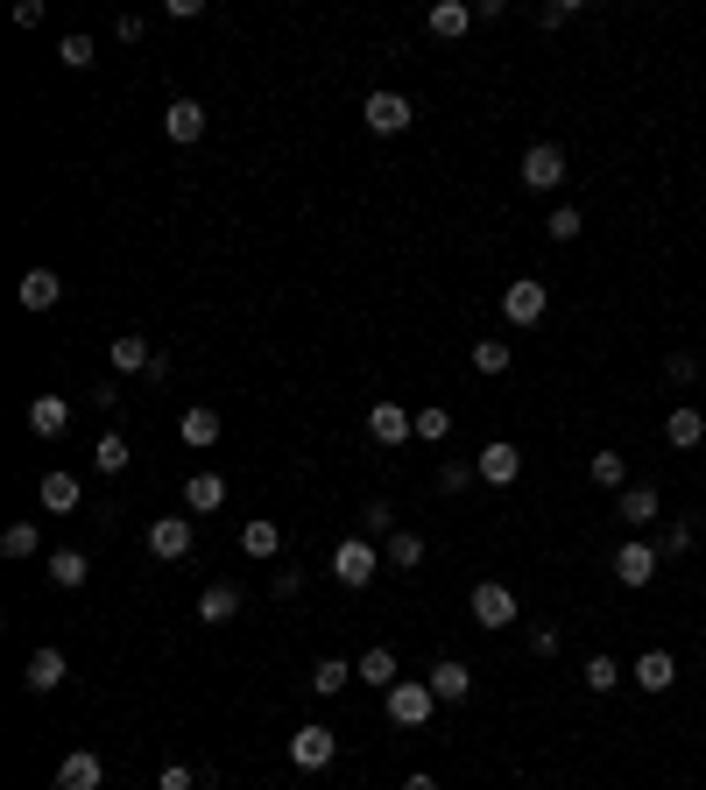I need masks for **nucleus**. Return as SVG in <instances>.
Here are the masks:
<instances>
[{
	"label": "nucleus",
	"instance_id": "nucleus-1",
	"mask_svg": "<svg viewBox=\"0 0 706 790\" xmlns=\"http://www.w3.org/2000/svg\"><path fill=\"white\" fill-rule=\"evenodd\" d=\"M381 699H389V720H396V727H424L431 706H438V691H431L424 678H396Z\"/></svg>",
	"mask_w": 706,
	"mask_h": 790
},
{
	"label": "nucleus",
	"instance_id": "nucleus-2",
	"mask_svg": "<svg viewBox=\"0 0 706 790\" xmlns=\"http://www.w3.org/2000/svg\"><path fill=\"white\" fill-rule=\"evenodd\" d=\"M375 572H381V551L368 544V536H347V544L332 551V579L339 586H368Z\"/></svg>",
	"mask_w": 706,
	"mask_h": 790
},
{
	"label": "nucleus",
	"instance_id": "nucleus-3",
	"mask_svg": "<svg viewBox=\"0 0 706 790\" xmlns=\"http://www.w3.org/2000/svg\"><path fill=\"white\" fill-rule=\"evenodd\" d=\"M544 311H551V283L523 276V283H509V290H502V318L509 325H538Z\"/></svg>",
	"mask_w": 706,
	"mask_h": 790
},
{
	"label": "nucleus",
	"instance_id": "nucleus-4",
	"mask_svg": "<svg viewBox=\"0 0 706 790\" xmlns=\"http://www.w3.org/2000/svg\"><path fill=\"white\" fill-rule=\"evenodd\" d=\"M332 756H339V735H332V727H297V735H290V762L311 769V777H318V769H332Z\"/></svg>",
	"mask_w": 706,
	"mask_h": 790
},
{
	"label": "nucleus",
	"instance_id": "nucleus-5",
	"mask_svg": "<svg viewBox=\"0 0 706 790\" xmlns=\"http://www.w3.org/2000/svg\"><path fill=\"white\" fill-rule=\"evenodd\" d=\"M657 565H664V551H657V544H643V536H628V544L615 551V579H622V586H651V579H657Z\"/></svg>",
	"mask_w": 706,
	"mask_h": 790
},
{
	"label": "nucleus",
	"instance_id": "nucleus-6",
	"mask_svg": "<svg viewBox=\"0 0 706 790\" xmlns=\"http://www.w3.org/2000/svg\"><path fill=\"white\" fill-rule=\"evenodd\" d=\"M360 121H368L375 134H403L417 121V106L403 100V92H368V106H360Z\"/></svg>",
	"mask_w": 706,
	"mask_h": 790
},
{
	"label": "nucleus",
	"instance_id": "nucleus-7",
	"mask_svg": "<svg viewBox=\"0 0 706 790\" xmlns=\"http://www.w3.org/2000/svg\"><path fill=\"white\" fill-rule=\"evenodd\" d=\"M523 184H530V191H559V184H565V148H559V142L523 148Z\"/></svg>",
	"mask_w": 706,
	"mask_h": 790
},
{
	"label": "nucleus",
	"instance_id": "nucleus-8",
	"mask_svg": "<svg viewBox=\"0 0 706 790\" xmlns=\"http://www.w3.org/2000/svg\"><path fill=\"white\" fill-rule=\"evenodd\" d=\"M473 622H481V628H509V622H516V593H509L502 579H481V586H473Z\"/></svg>",
	"mask_w": 706,
	"mask_h": 790
},
{
	"label": "nucleus",
	"instance_id": "nucleus-9",
	"mask_svg": "<svg viewBox=\"0 0 706 790\" xmlns=\"http://www.w3.org/2000/svg\"><path fill=\"white\" fill-rule=\"evenodd\" d=\"M149 557H170V565L191 557V515H156L149 523Z\"/></svg>",
	"mask_w": 706,
	"mask_h": 790
},
{
	"label": "nucleus",
	"instance_id": "nucleus-10",
	"mask_svg": "<svg viewBox=\"0 0 706 790\" xmlns=\"http://www.w3.org/2000/svg\"><path fill=\"white\" fill-rule=\"evenodd\" d=\"M368 438H375V445H410V438H417V431H410V410L381 396L375 410H368Z\"/></svg>",
	"mask_w": 706,
	"mask_h": 790
},
{
	"label": "nucleus",
	"instance_id": "nucleus-11",
	"mask_svg": "<svg viewBox=\"0 0 706 790\" xmlns=\"http://www.w3.org/2000/svg\"><path fill=\"white\" fill-rule=\"evenodd\" d=\"M473 473H481L488 488H509V480L523 473V452L509 445V438H494V445H481V459H473Z\"/></svg>",
	"mask_w": 706,
	"mask_h": 790
},
{
	"label": "nucleus",
	"instance_id": "nucleus-12",
	"mask_svg": "<svg viewBox=\"0 0 706 790\" xmlns=\"http://www.w3.org/2000/svg\"><path fill=\"white\" fill-rule=\"evenodd\" d=\"M106 783V762L92 756V748H79V756L57 762V790H100Z\"/></svg>",
	"mask_w": 706,
	"mask_h": 790
},
{
	"label": "nucleus",
	"instance_id": "nucleus-13",
	"mask_svg": "<svg viewBox=\"0 0 706 790\" xmlns=\"http://www.w3.org/2000/svg\"><path fill=\"white\" fill-rule=\"evenodd\" d=\"M64 670H71V664H64V649H35L29 670H22V685L35 691V699H50V691L64 685Z\"/></svg>",
	"mask_w": 706,
	"mask_h": 790
},
{
	"label": "nucleus",
	"instance_id": "nucleus-14",
	"mask_svg": "<svg viewBox=\"0 0 706 790\" xmlns=\"http://www.w3.org/2000/svg\"><path fill=\"white\" fill-rule=\"evenodd\" d=\"M106 353H113V368H121V375H149V368L163 360V353H156V346H149L142 332H121V339L106 346Z\"/></svg>",
	"mask_w": 706,
	"mask_h": 790
},
{
	"label": "nucleus",
	"instance_id": "nucleus-15",
	"mask_svg": "<svg viewBox=\"0 0 706 790\" xmlns=\"http://www.w3.org/2000/svg\"><path fill=\"white\" fill-rule=\"evenodd\" d=\"M615 509H622V523H628V530H651L657 515H664V501H657V488H643V480H636V488H622Z\"/></svg>",
	"mask_w": 706,
	"mask_h": 790
},
{
	"label": "nucleus",
	"instance_id": "nucleus-16",
	"mask_svg": "<svg viewBox=\"0 0 706 790\" xmlns=\"http://www.w3.org/2000/svg\"><path fill=\"white\" fill-rule=\"evenodd\" d=\"M699 438H706V417L693 410V402H678V410L664 417V445H672V452H693Z\"/></svg>",
	"mask_w": 706,
	"mask_h": 790
},
{
	"label": "nucleus",
	"instance_id": "nucleus-17",
	"mask_svg": "<svg viewBox=\"0 0 706 790\" xmlns=\"http://www.w3.org/2000/svg\"><path fill=\"white\" fill-rule=\"evenodd\" d=\"M14 297H22V311H50V304L64 297V276H57V268H29Z\"/></svg>",
	"mask_w": 706,
	"mask_h": 790
},
{
	"label": "nucleus",
	"instance_id": "nucleus-18",
	"mask_svg": "<svg viewBox=\"0 0 706 790\" xmlns=\"http://www.w3.org/2000/svg\"><path fill=\"white\" fill-rule=\"evenodd\" d=\"M29 431H35V438H64V431H71V402H64V396H35V402H29Z\"/></svg>",
	"mask_w": 706,
	"mask_h": 790
},
{
	"label": "nucleus",
	"instance_id": "nucleus-19",
	"mask_svg": "<svg viewBox=\"0 0 706 790\" xmlns=\"http://www.w3.org/2000/svg\"><path fill=\"white\" fill-rule=\"evenodd\" d=\"M184 509H191V515H219V509H226V480H219V473H191V480H184Z\"/></svg>",
	"mask_w": 706,
	"mask_h": 790
},
{
	"label": "nucleus",
	"instance_id": "nucleus-20",
	"mask_svg": "<svg viewBox=\"0 0 706 790\" xmlns=\"http://www.w3.org/2000/svg\"><path fill=\"white\" fill-rule=\"evenodd\" d=\"M424 685H431V691H438V699H446V706H452V699H467V691H473V670H467L460 657H438V664H431V678H424Z\"/></svg>",
	"mask_w": 706,
	"mask_h": 790
},
{
	"label": "nucleus",
	"instance_id": "nucleus-21",
	"mask_svg": "<svg viewBox=\"0 0 706 790\" xmlns=\"http://www.w3.org/2000/svg\"><path fill=\"white\" fill-rule=\"evenodd\" d=\"M177 438H184V445H219V410H213V402H191V410H184V423H177Z\"/></svg>",
	"mask_w": 706,
	"mask_h": 790
},
{
	"label": "nucleus",
	"instance_id": "nucleus-22",
	"mask_svg": "<svg viewBox=\"0 0 706 790\" xmlns=\"http://www.w3.org/2000/svg\"><path fill=\"white\" fill-rule=\"evenodd\" d=\"M163 134H170V142H198V134H205V106L198 100H170Z\"/></svg>",
	"mask_w": 706,
	"mask_h": 790
},
{
	"label": "nucleus",
	"instance_id": "nucleus-23",
	"mask_svg": "<svg viewBox=\"0 0 706 790\" xmlns=\"http://www.w3.org/2000/svg\"><path fill=\"white\" fill-rule=\"evenodd\" d=\"M636 685H643V691H672V685H678L672 649H643V657H636Z\"/></svg>",
	"mask_w": 706,
	"mask_h": 790
},
{
	"label": "nucleus",
	"instance_id": "nucleus-24",
	"mask_svg": "<svg viewBox=\"0 0 706 790\" xmlns=\"http://www.w3.org/2000/svg\"><path fill=\"white\" fill-rule=\"evenodd\" d=\"M234 614H241V586H226V579H213V586H205L198 593V622H234Z\"/></svg>",
	"mask_w": 706,
	"mask_h": 790
},
{
	"label": "nucleus",
	"instance_id": "nucleus-25",
	"mask_svg": "<svg viewBox=\"0 0 706 790\" xmlns=\"http://www.w3.org/2000/svg\"><path fill=\"white\" fill-rule=\"evenodd\" d=\"M43 515H79V473H43Z\"/></svg>",
	"mask_w": 706,
	"mask_h": 790
},
{
	"label": "nucleus",
	"instance_id": "nucleus-26",
	"mask_svg": "<svg viewBox=\"0 0 706 790\" xmlns=\"http://www.w3.org/2000/svg\"><path fill=\"white\" fill-rule=\"evenodd\" d=\"M467 29H473L467 0H438V8H431V35H438V43H452V35H467Z\"/></svg>",
	"mask_w": 706,
	"mask_h": 790
},
{
	"label": "nucleus",
	"instance_id": "nucleus-27",
	"mask_svg": "<svg viewBox=\"0 0 706 790\" xmlns=\"http://www.w3.org/2000/svg\"><path fill=\"white\" fill-rule=\"evenodd\" d=\"M43 572H50V586H64V593H71V586H85V572H92V565H85V551H50V557H43Z\"/></svg>",
	"mask_w": 706,
	"mask_h": 790
},
{
	"label": "nucleus",
	"instance_id": "nucleus-28",
	"mask_svg": "<svg viewBox=\"0 0 706 790\" xmlns=\"http://www.w3.org/2000/svg\"><path fill=\"white\" fill-rule=\"evenodd\" d=\"M354 678H360V685H375V691H389V685H396V649H381V643H375L368 657L354 664Z\"/></svg>",
	"mask_w": 706,
	"mask_h": 790
},
{
	"label": "nucleus",
	"instance_id": "nucleus-29",
	"mask_svg": "<svg viewBox=\"0 0 706 790\" xmlns=\"http://www.w3.org/2000/svg\"><path fill=\"white\" fill-rule=\"evenodd\" d=\"M410 431L424 438V445H446V438H452V410H446V402H431V410H410Z\"/></svg>",
	"mask_w": 706,
	"mask_h": 790
},
{
	"label": "nucleus",
	"instance_id": "nucleus-30",
	"mask_svg": "<svg viewBox=\"0 0 706 790\" xmlns=\"http://www.w3.org/2000/svg\"><path fill=\"white\" fill-rule=\"evenodd\" d=\"M127 459H135V445H127L121 431H100V445H92V466H100V473H127Z\"/></svg>",
	"mask_w": 706,
	"mask_h": 790
},
{
	"label": "nucleus",
	"instance_id": "nucleus-31",
	"mask_svg": "<svg viewBox=\"0 0 706 790\" xmlns=\"http://www.w3.org/2000/svg\"><path fill=\"white\" fill-rule=\"evenodd\" d=\"M241 551H247V557H276V551H283V530L269 523V515H255V523L241 530Z\"/></svg>",
	"mask_w": 706,
	"mask_h": 790
},
{
	"label": "nucleus",
	"instance_id": "nucleus-32",
	"mask_svg": "<svg viewBox=\"0 0 706 790\" xmlns=\"http://www.w3.org/2000/svg\"><path fill=\"white\" fill-rule=\"evenodd\" d=\"M381 557H389V565H396V572H417V565H424V536H410V530H396V536H389V544H381Z\"/></svg>",
	"mask_w": 706,
	"mask_h": 790
},
{
	"label": "nucleus",
	"instance_id": "nucleus-33",
	"mask_svg": "<svg viewBox=\"0 0 706 790\" xmlns=\"http://www.w3.org/2000/svg\"><path fill=\"white\" fill-rule=\"evenodd\" d=\"M586 480H594V488H628V459L622 452H594L586 459Z\"/></svg>",
	"mask_w": 706,
	"mask_h": 790
},
{
	"label": "nucleus",
	"instance_id": "nucleus-34",
	"mask_svg": "<svg viewBox=\"0 0 706 790\" xmlns=\"http://www.w3.org/2000/svg\"><path fill=\"white\" fill-rule=\"evenodd\" d=\"M347 685H354V664L318 657V670H311V691H318V699H332V691H347Z\"/></svg>",
	"mask_w": 706,
	"mask_h": 790
},
{
	"label": "nucleus",
	"instance_id": "nucleus-35",
	"mask_svg": "<svg viewBox=\"0 0 706 790\" xmlns=\"http://www.w3.org/2000/svg\"><path fill=\"white\" fill-rule=\"evenodd\" d=\"M360 536H368V544H389V536H396V509H389V501H368V509H360Z\"/></svg>",
	"mask_w": 706,
	"mask_h": 790
},
{
	"label": "nucleus",
	"instance_id": "nucleus-36",
	"mask_svg": "<svg viewBox=\"0 0 706 790\" xmlns=\"http://www.w3.org/2000/svg\"><path fill=\"white\" fill-rule=\"evenodd\" d=\"M580 685H586V691H615V685H622V664H615V657H586Z\"/></svg>",
	"mask_w": 706,
	"mask_h": 790
},
{
	"label": "nucleus",
	"instance_id": "nucleus-37",
	"mask_svg": "<svg viewBox=\"0 0 706 790\" xmlns=\"http://www.w3.org/2000/svg\"><path fill=\"white\" fill-rule=\"evenodd\" d=\"M473 368H481V375H509V339H473Z\"/></svg>",
	"mask_w": 706,
	"mask_h": 790
},
{
	"label": "nucleus",
	"instance_id": "nucleus-38",
	"mask_svg": "<svg viewBox=\"0 0 706 790\" xmlns=\"http://www.w3.org/2000/svg\"><path fill=\"white\" fill-rule=\"evenodd\" d=\"M0 551H8V557H35V551H43V530H35V523H14L8 536H0Z\"/></svg>",
	"mask_w": 706,
	"mask_h": 790
},
{
	"label": "nucleus",
	"instance_id": "nucleus-39",
	"mask_svg": "<svg viewBox=\"0 0 706 790\" xmlns=\"http://www.w3.org/2000/svg\"><path fill=\"white\" fill-rule=\"evenodd\" d=\"M580 205H551V240H580Z\"/></svg>",
	"mask_w": 706,
	"mask_h": 790
},
{
	"label": "nucleus",
	"instance_id": "nucleus-40",
	"mask_svg": "<svg viewBox=\"0 0 706 790\" xmlns=\"http://www.w3.org/2000/svg\"><path fill=\"white\" fill-rule=\"evenodd\" d=\"M57 64L85 71V64H92V35H64V43H57Z\"/></svg>",
	"mask_w": 706,
	"mask_h": 790
},
{
	"label": "nucleus",
	"instance_id": "nucleus-41",
	"mask_svg": "<svg viewBox=\"0 0 706 790\" xmlns=\"http://www.w3.org/2000/svg\"><path fill=\"white\" fill-rule=\"evenodd\" d=\"M467 480H481V473L467 466V459H446V466H438V488H446V494H460Z\"/></svg>",
	"mask_w": 706,
	"mask_h": 790
},
{
	"label": "nucleus",
	"instance_id": "nucleus-42",
	"mask_svg": "<svg viewBox=\"0 0 706 790\" xmlns=\"http://www.w3.org/2000/svg\"><path fill=\"white\" fill-rule=\"evenodd\" d=\"M664 381H678V389H685V381H699V360L693 353H672V360H664Z\"/></svg>",
	"mask_w": 706,
	"mask_h": 790
},
{
	"label": "nucleus",
	"instance_id": "nucleus-43",
	"mask_svg": "<svg viewBox=\"0 0 706 790\" xmlns=\"http://www.w3.org/2000/svg\"><path fill=\"white\" fill-rule=\"evenodd\" d=\"M156 790H198V777H191V762H170L156 777Z\"/></svg>",
	"mask_w": 706,
	"mask_h": 790
},
{
	"label": "nucleus",
	"instance_id": "nucleus-44",
	"mask_svg": "<svg viewBox=\"0 0 706 790\" xmlns=\"http://www.w3.org/2000/svg\"><path fill=\"white\" fill-rule=\"evenodd\" d=\"M572 22V0H551V8H538V29L551 35V29H565Z\"/></svg>",
	"mask_w": 706,
	"mask_h": 790
},
{
	"label": "nucleus",
	"instance_id": "nucleus-45",
	"mask_svg": "<svg viewBox=\"0 0 706 790\" xmlns=\"http://www.w3.org/2000/svg\"><path fill=\"white\" fill-rule=\"evenodd\" d=\"M685 551H693V523H672L664 530V557H685Z\"/></svg>",
	"mask_w": 706,
	"mask_h": 790
},
{
	"label": "nucleus",
	"instance_id": "nucleus-46",
	"mask_svg": "<svg viewBox=\"0 0 706 790\" xmlns=\"http://www.w3.org/2000/svg\"><path fill=\"white\" fill-rule=\"evenodd\" d=\"M559 643H565L559 628H530V657H559Z\"/></svg>",
	"mask_w": 706,
	"mask_h": 790
},
{
	"label": "nucleus",
	"instance_id": "nucleus-47",
	"mask_svg": "<svg viewBox=\"0 0 706 790\" xmlns=\"http://www.w3.org/2000/svg\"><path fill=\"white\" fill-rule=\"evenodd\" d=\"M403 790H438V777H431V769H410V777H403Z\"/></svg>",
	"mask_w": 706,
	"mask_h": 790
}]
</instances>
